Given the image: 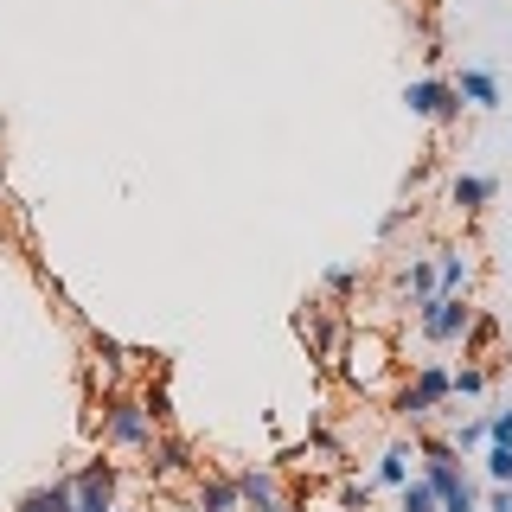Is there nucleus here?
I'll use <instances>...</instances> for the list:
<instances>
[{"label":"nucleus","mask_w":512,"mask_h":512,"mask_svg":"<svg viewBox=\"0 0 512 512\" xmlns=\"http://www.w3.org/2000/svg\"><path fill=\"white\" fill-rule=\"evenodd\" d=\"M13 512H71V480H45V487H32V493H20V506Z\"/></svg>","instance_id":"f8f14e48"},{"label":"nucleus","mask_w":512,"mask_h":512,"mask_svg":"<svg viewBox=\"0 0 512 512\" xmlns=\"http://www.w3.org/2000/svg\"><path fill=\"white\" fill-rule=\"evenodd\" d=\"M148 448H154V474L160 480H180L192 468V442H180V436H154Z\"/></svg>","instance_id":"9d476101"},{"label":"nucleus","mask_w":512,"mask_h":512,"mask_svg":"<svg viewBox=\"0 0 512 512\" xmlns=\"http://www.w3.org/2000/svg\"><path fill=\"white\" fill-rule=\"evenodd\" d=\"M442 512H480V493H474V487L455 493V500H442Z\"/></svg>","instance_id":"4be33fe9"},{"label":"nucleus","mask_w":512,"mask_h":512,"mask_svg":"<svg viewBox=\"0 0 512 512\" xmlns=\"http://www.w3.org/2000/svg\"><path fill=\"white\" fill-rule=\"evenodd\" d=\"M448 384H455V397H480V391H487V372H480V365H455Z\"/></svg>","instance_id":"a211bd4d"},{"label":"nucleus","mask_w":512,"mask_h":512,"mask_svg":"<svg viewBox=\"0 0 512 512\" xmlns=\"http://www.w3.org/2000/svg\"><path fill=\"white\" fill-rule=\"evenodd\" d=\"M410 468H416V442H391V448H384V455H378V487H404V480H410Z\"/></svg>","instance_id":"9b49d317"},{"label":"nucleus","mask_w":512,"mask_h":512,"mask_svg":"<svg viewBox=\"0 0 512 512\" xmlns=\"http://www.w3.org/2000/svg\"><path fill=\"white\" fill-rule=\"evenodd\" d=\"M404 288H410L416 301H429V295H436V250H429V256H416V263L404 269Z\"/></svg>","instance_id":"2eb2a0df"},{"label":"nucleus","mask_w":512,"mask_h":512,"mask_svg":"<svg viewBox=\"0 0 512 512\" xmlns=\"http://www.w3.org/2000/svg\"><path fill=\"white\" fill-rule=\"evenodd\" d=\"M448 442H455V448H487V416H461Z\"/></svg>","instance_id":"f3484780"},{"label":"nucleus","mask_w":512,"mask_h":512,"mask_svg":"<svg viewBox=\"0 0 512 512\" xmlns=\"http://www.w3.org/2000/svg\"><path fill=\"white\" fill-rule=\"evenodd\" d=\"M346 359H352V365H346V378L359 384V391H372V378L384 372V340H378V333H359V346H352Z\"/></svg>","instance_id":"6e6552de"},{"label":"nucleus","mask_w":512,"mask_h":512,"mask_svg":"<svg viewBox=\"0 0 512 512\" xmlns=\"http://www.w3.org/2000/svg\"><path fill=\"white\" fill-rule=\"evenodd\" d=\"M416 327H423L429 346H461L474 327V301L468 295H429V301H416Z\"/></svg>","instance_id":"f03ea898"},{"label":"nucleus","mask_w":512,"mask_h":512,"mask_svg":"<svg viewBox=\"0 0 512 512\" xmlns=\"http://www.w3.org/2000/svg\"><path fill=\"white\" fill-rule=\"evenodd\" d=\"M154 436H160V423H154L148 397H109V404H103V448H128V455H141Z\"/></svg>","instance_id":"f257e3e1"},{"label":"nucleus","mask_w":512,"mask_h":512,"mask_svg":"<svg viewBox=\"0 0 512 512\" xmlns=\"http://www.w3.org/2000/svg\"><path fill=\"white\" fill-rule=\"evenodd\" d=\"M436 295H474V250H436Z\"/></svg>","instance_id":"423d86ee"},{"label":"nucleus","mask_w":512,"mask_h":512,"mask_svg":"<svg viewBox=\"0 0 512 512\" xmlns=\"http://www.w3.org/2000/svg\"><path fill=\"white\" fill-rule=\"evenodd\" d=\"M455 96L468 109H500V77H493L487 64H468V71L455 77Z\"/></svg>","instance_id":"0eeeda50"},{"label":"nucleus","mask_w":512,"mask_h":512,"mask_svg":"<svg viewBox=\"0 0 512 512\" xmlns=\"http://www.w3.org/2000/svg\"><path fill=\"white\" fill-rule=\"evenodd\" d=\"M416 397H423L429 410H448L455 404V384H448V365H416V384H410Z\"/></svg>","instance_id":"1a4fd4ad"},{"label":"nucleus","mask_w":512,"mask_h":512,"mask_svg":"<svg viewBox=\"0 0 512 512\" xmlns=\"http://www.w3.org/2000/svg\"><path fill=\"white\" fill-rule=\"evenodd\" d=\"M237 512H282V480L269 468H244L237 474Z\"/></svg>","instance_id":"39448f33"},{"label":"nucleus","mask_w":512,"mask_h":512,"mask_svg":"<svg viewBox=\"0 0 512 512\" xmlns=\"http://www.w3.org/2000/svg\"><path fill=\"white\" fill-rule=\"evenodd\" d=\"M410 212H416V205H397V212H384V218H378V237H397V231L410 224Z\"/></svg>","instance_id":"412c9836"},{"label":"nucleus","mask_w":512,"mask_h":512,"mask_svg":"<svg viewBox=\"0 0 512 512\" xmlns=\"http://www.w3.org/2000/svg\"><path fill=\"white\" fill-rule=\"evenodd\" d=\"M116 512H122V506H116Z\"/></svg>","instance_id":"393cba45"},{"label":"nucleus","mask_w":512,"mask_h":512,"mask_svg":"<svg viewBox=\"0 0 512 512\" xmlns=\"http://www.w3.org/2000/svg\"><path fill=\"white\" fill-rule=\"evenodd\" d=\"M0 186H7V167H0Z\"/></svg>","instance_id":"b1692460"},{"label":"nucleus","mask_w":512,"mask_h":512,"mask_svg":"<svg viewBox=\"0 0 512 512\" xmlns=\"http://www.w3.org/2000/svg\"><path fill=\"white\" fill-rule=\"evenodd\" d=\"M493 199H500V180H493V173H455V180H448V205H455L461 218L487 212Z\"/></svg>","instance_id":"20e7f679"},{"label":"nucleus","mask_w":512,"mask_h":512,"mask_svg":"<svg viewBox=\"0 0 512 512\" xmlns=\"http://www.w3.org/2000/svg\"><path fill=\"white\" fill-rule=\"evenodd\" d=\"M404 103H410V116H423V122H461V96H455V84L448 77H416V84H404Z\"/></svg>","instance_id":"7ed1b4c3"},{"label":"nucleus","mask_w":512,"mask_h":512,"mask_svg":"<svg viewBox=\"0 0 512 512\" xmlns=\"http://www.w3.org/2000/svg\"><path fill=\"white\" fill-rule=\"evenodd\" d=\"M320 288H327V295H333V301H346V295H352V288H359V269H352V263H333V269H327V276H320Z\"/></svg>","instance_id":"dca6fc26"},{"label":"nucleus","mask_w":512,"mask_h":512,"mask_svg":"<svg viewBox=\"0 0 512 512\" xmlns=\"http://www.w3.org/2000/svg\"><path fill=\"white\" fill-rule=\"evenodd\" d=\"M397 500H404V512H442V500H436V487H429L423 474H410L404 487H397Z\"/></svg>","instance_id":"4468645a"},{"label":"nucleus","mask_w":512,"mask_h":512,"mask_svg":"<svg viewBox=\"0 0 512 512\" xmlns=\"http://www.w3.org/2000/svg\"><path fill=\"white\" fill-rule=\"evenodd\" d=\"M199 512H237V474L199 480Z\"/></svg>","instance_id":"ddd939ff"},{"label":"nucleus","mask_w":512,"mask_h":512,"mask_svg":"<svg viewBox=\"0 0 512 512\" xmlns=\"http://www.w3.org/2000/svg\"><path fill=\"white\" fill-rule=\"evenodd\" d=\"M487 512H512V493H506V487H493V493H487Z\"/></svg>","instance_id":"5701e85b"},{"label":"nucleus","mask_w":512,"mask_h":512,"mask_svg":"<svg viewBox=\"0 0 512 512\" xmlns=\"http://www.w3.org/2000/svg\"><path fill=\"white\" fill-rule=\"evenodd\" d=\"M397 416H410V429H423V423H429L436 410H429V404H423L416 391H397Z\"/></svg>","instance_id":"6ab92c4d"},{"label":"nucleus","mask_w":512,"mask_h":512,"mask_svg":"<svg viewBox=\"0 0 512 512\" xmlns=\"http://www.w3.org/2000/svg\"><path fill=\"white\" fill-rule=\"evenodd\" d=\"M487 442H500V448H512V404L487 416Z\"/></svg>","instance_id":"aec40b11"}]
</instances>
